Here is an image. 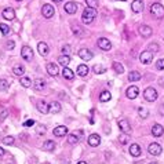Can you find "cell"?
Returning a JSON list of instances; mask_svg holds the SVG:
<instances>
[{
    "label": "cell",
    "mask_w": 164,
    "mask_h": 164,
    "mask_svg": "<svg viewBox=\"0 0 164 164\" xmlns=\"http://www.w3.org/2000/svg\"><path fill=\"white\" fill-rule=\"evenodd\" d=\"M119 130L123 132V134H128L130 131H131V125H130V123H128V120L127 119H121V120H119Z\"/></svg>",
    "instance_id": "5b68a950"
},
{
    "label": "cell",
    "mask_w": 164,
    "mask_h": 164,
    "mask_svg": "<svg viewBox=\"0 0 164 164\" xmlns=\"http://www.w3.org/2000/svg\"><path fill=\"white\" fill-rule=\"evenodd\" d=\"M37 50H39V54L42 57H46V55L50 53V48H48L47 43H44V42H40L39 44H37Z\"/></svg>",
    "instance_id": "5bb4252c"
},
{
    "label": "cell",
    "mask_w": 164,
    "mask_h": 164,
    "mask_svg": "<svg viewBox=\"0 0 164 164\" xmlns=\"http://www.w3.org/2000/svg\"><path fill=\"white\" fill-rule=\"evenodd\" d=\"M152 50L153 53H157L159 51V46H157V43H150L149 44V51Z\"/></svg>",
    "instance_id": "ee69618b"
},
{
    "label": "cell",
    "mask_w": 164,
    "mask_h": 164,
    "mask_svg": "<svg viewBox=\"0 0 164 164\" xmlns=\"http://www.w3.org/2000/svg\"><path fill=\"white\" fill-rule=\"evenodd\" d=\"M131 10L134 12L143 11V2H142V0H134V2L131 3Z\"/></svg>",
    "instance_id": "e0dca14e"
},
{
    "label": "cell",
    "mask_w": 164,
    "mask_h": 164,
    "mask_svg": "<svg viewBox=\"0 0 164 164\" xmlns=\"http://www.w3.org/2000/svg\"><path fill=\"white\" fill-rule=\"evenodd\" d=\"M36 131H37V134L39 135H43V134H46V127L44 125H37Z\"/></svg>",
    "instance_id": "7bdbcfd3"
},
{
    "label": "cell",
    "mask_w": 164,
    "mask_h": 164,
    "mask_svg": "<svg viewBox=\"0 0 164 164\" xmlns=\"http://www.w3.org/2000/svg\"><path fill=\"white\" fill-rule=\"evenodd\" d=\"M138 94H139V88H138L137 86L128 87L127 91H125V95H127V98H128V99H135L138 97Z\"/></svg>",
    "instance_id": "52a82bcc"
},
{
    "label": "cell",
    "mask_w": 164,
    "mask_h": 164,
    "mask_svg": "<svg viewBox=\"0 0 164 164\" xmlns=\"http://www.w3.org/2000/svg\"><path fill=\"white\" fill-rule=\"evenodd\" d=\"M42 12H43V17L44 18H51L54 15V7L51 4H44L42 9Z\"/></svg>",
    "instance_id": "8fae6325"
},
{
    "label": "cell",
    "mask_w": 164,
    "mask_h": 164,
    "mask_svg": "<svg viewBox=\"0 0 164 164\" xmlns=\"http://www.w3.org/2000/svg\"><path fill=\"white\" fill-rule=\"evenodd\" d=\"M33 87H35V90H37V91H42L46 87V81L43 80V79H36V80L33 81Z\"/></svg>",
    "instance_id": "d4e9b609"
},
{
    "label": "cell",
    "mask_w": 164,
    "mask_h": 164,
    "mask_svg": "<svg viewBox=\"0 0 164 164\" xmlns=\"http://www.w3.org/2000/svg\"><path fill=\"white\" fill-rule=\"evenodd\" d=\"M10 87V81L6 79H0V91H6Z\"/></svg>",
    "instance_id": "d6a6232c"
},
{
    "label": "cell",
    "mask_w": 164,
    "mask_h": 164,
    "mask_svg": "<svg viewBox=\"0 0 164 164\" xmlns=\"http://www.w3.org/2000/svg\"><path fill=\"white\" fill-rule=\"evenodd\" d=\"M101 143V137L98 134H91L88 137V145L90 146H98Z\"/></svg>",
    "instance_id": "2e32d148"
},
{
    "label": "cell",
    "mask_w": 164,
    "mask_h": 164,
    "mask_svg": "<svg viewBox=\"0 0 164 164\" xmlns=\"http://www.w3.org/2000/svg\"><path fill=\"white\" fill-rule=\"evenodd\" d=\"M54 3H60V2H62V0H53Z\"/></svg>",
    "instance_id": "816d5d0a"
},
{
    "label": "cell",
    "mask_w": 164,
    "mask_h": 164,
    "mask_svg": "<svg viewBox=\"0 0 164 164\" xmlns=\"http://www.w3.org/2000/svg\"><path fill=\"white\" fill-rule=\"evenodd\" d=\"M2 156H4V149L3 148H0V157H2Z\"/></svg>",
    "instance_id": "f907efd6"
},
{
    "label": "cell",
    "mask_w": 164,
    "mask_h": 164,
    "mask_svg": "<svg viewBox=\"0 0 164 164\" xmlns=\"http://www.w3.org/2000/svg\"><path fill=\"white\" fill-rule=\"evenodd\" d=\"M141 146L138 145V143H132L131 146H130V155L134 156V157H138V156H141Z\"/></svg>",
    "instance_id": "d6986e66"
},
{
    "label": "cell",
    "mask_w": 164,
    "mask_h": 164,
    "mask_svg": "<svg viewBox=\"0 0 164 164\" xmlns=\"http://www.w3.org/2000/svg\"><path fill=\"white\" fill-rule=\"evenodd\" d=\"M93 70L95 72L97 75H98V73H105V72H106V69H105L104 66L101 65V63H98V65H94L93 66Z\"/></svg>",
    "instance_id": "8d00e7d4"
},
{
    "label": "cell",
    "mask_w": 164,
    "mask_h": 164,
    "mask_svg": "<svg viewBox=\"0 0 164 164\" xmlns=\"http://www.w3.org/2000/svg\"><path fill=\"white\" fill-rule=\"evenodd\" d=\"M48 112L50 113H60L61 112V104L60 102H51L50 105H48Z\"/></svg>",
    "instance_id": "ffe728a7"
},
{
    "label": "cell",
    "mask_w": 164,
    "mask_h": 164,
    "mask_svg": "<svg viewBox=\"0 0 164 164\" xmlns=\"http://www.w3.org/2000/svg\"><path fill=\"white\" fill-rule=\"evenodd\" d=\"M80 134H81V131H79L77 134H76V132H72V134L68 137V143H70V145H76V143L79 142V139H80V138H79V135Z\"/></svg>",
    "instance_id": "603a6c76"
},
{
    "label": "cell",
    "mask_w": 164,
    "mask_h": 164,
    "mask_svg": "<svg viewBox=\"0 0 164 164\" xmlns=\"http://www.w3.org/2000/svg\"><path fill=\"white\" fill-rule=\"evenodd\" d=\"M43 149L47 150V152H51V150L55 149V143H54V141H46L44 143H43Z\"/></svg>",
    "instance_id": "83f0119b"
},
{
    "label": "cell",
    "mask_w": 164,
    "mask_h": 164,
    "mask_svg": "<svg viewBox=\"0 0 164 164\" xmlns=\"http://www.w3.org/2000/svg\"><path fill=\"white\" fill-rule=\"evenodd\" d=\"M2 15H3L6 19H10V21H11V19H14V18H15V11L11 9V7H7V9L3 10Z\"/></svg>",
    "instance_id": "ac0fdd59"
},
{
    "label": "cell",
    "mask_w": 164,
    "mask_h": 164,
    "mask_svg": "<svg viewBox=\"0 0 164 164\" xmlns=\"http://www.w3.org/2000/svg\"><path fill=\"white\" fill-rule=\"evenodd\" d=\"M97 17V12L94 9H91V7H86L83 11V14H81V21H83V24L88 25L91 24V22L94 21V18Z\"/></svg>",
    "instance_id": "6da1fadb"
},
{
    "label": "cell",
    "mask_w": 164,
    "mask_h": 164,
    "mask_svg": "<svg viewBox=\"0 0 164 164\" xmlns=\"http://www.w3.org/2000/svg\"><path fill=\"white\" fill-rule=\"evenodd\" d=\"M6 116H7V112H6V111H3V112H2V114H0V121L6 119Z\"/></svg>",
    "instance_id": "681fc988"
},
{
    "label": "cell",
    "mask_w": 164,
    "mask_h": 164,
    "mask_svg": "<svg viewBox=\"0 0 164 164\" xmlns=\"http://www.w3.org/2000/svg\"><path fill=\"white\" fill-rule=\"evenodd\" d=\"M150 14L155 18H163L164 17V7L160 3H153L150 6Z\"/></svg>",
    "instance_id": "7a4b0ae2"
},
{
    "label": "cell",
    "mask_w": 164,
    "mask_h": 164,
    "mask_svg": "<svg viewBox=\"0 0 164 164\" xmlns=\"http://www.w3.org/2000/svg\"><path fill=\"white\" fill-rule=\"evenodd\" d=\"M79 9V4L75 3V2H68V3L65 4V11L68 12V14H75L76 11H77Z\"/></svg>",
    "instance_id": "7c38bea8"
},
{
    "label": "cell",
    "mask_w": 164,
    "mask_h": 164,
    "mask_svg": "<svg viewBox=\"0 0 164 164\" xmlns=\"http://www.w3.org/2000/svg\"><path fill=\"white\" fill-rule=\"evenodd\" d=\"M98 47L101 48V50H104V51H109L112 48V44L108 39L101 37V39H98Z\"/></svg>",
    "instance_id": "9c48e42d"
},
{
    "label": "cell",
    "mask_w": 164,
    "mask_h": 164,
    "mask_svg": "<svg viewBox=\"0 0 164 164\" xmlns=\"http://www.w3.org/2000/svg\"><path fill=\"white\" fill-rule=\"evenodd\" d=\"M3 143L4 145H12V143H14V138L12 137H4L3 138Z\"/></svg>",
    "instance_id": "b9f144b4"
},
{
    "label": "cell",
    "mask_w": 164,
    "mask_h": 164,
    "mask_svg": "<svg viewBox=\"0 0 164 164\" xmlns=\"http://www.w3.org/2000/svg\"><path fill=\"white\" fill-rule=\"evenodd\" d=\"M69 62H70V57H69V55H61V57L58 58V63L62 65L63 68H66V66L69 65Z\"/></svg>",
    "instance_id": "4316f807"
},
{
    "label": "cell",
    "mask_w": 164,
    "mask_h": 164,
    "mask_svg": "<svg viewBox=\"0 0 164 164\" xmlns=\"http://www.w3.org/2000/svg\"><path fill=\"white\" fill-rule=\"evenodd\" d=\"M69 53H70V47H69L68 44L63 46V47H62V55H68Z\"/></svg>",
    "instance_id": "bcb514c9"
},
{
    "label": "cell",
    "mask_w": 164,
    "mask_h": 164,
    "mask_svg": "<svg viewBox=\"0 0 164 164\" xmlns=\"http://www.w3.org/2000/svg\"><path fill=\"white\" fill-rule=\"evenodd\" d=\"M119 141H120V143H121V145H125V143L128 142V137H127V134H121V135H120Z\"/></svg>",
    "instance_id": "60d3db41"
},
{
    "label": "cell",
    "mask_w": 164,
    "mask_h": 164,
    "mask_svg": "<svg viewBox=\"0 0 164 164\" xmlns=\"http://www.w3.org/2000/svg\"><path fill=\"white\" fill-rule=\"evenodd\" d=\"M12 72H14L15 76H22L25 73V68L22 65H15L14 68H12Z\"/></svg>",
    "instance_id": "4dcf8cb0"
},
{
    "label": "cell",
    "mask_w": 164,
    "mask_h": 164,
    "mask_svg": "<svg viewBox=\"0 0 164 164\" xmlns=\"http://www.w3.org/2000/svg\"><path fill=\"white\" fill-rule=\"evenodd\" d=\"M111 98H112V94L109 93V91H102L101 95H99V101H101V102L111 101Z\"/></svg>",
    "instance_id": "1f68e13d"
},
{
    "label": "cell",
    "mask_w": 164,
    "mask_h": 164,
    "mask_svg": "<svg viewBox=\"0 0 164 164\" xmlns=\"http://www.w3.org/2000/svg\"><path fill=\"white\" fill-rule=\"evenodd\" d=\"M77 164H87V163H86V161H79Z\"/></svg>",
    "instance_id": "f5cc1de1"
},
{
    "label": "cell",
    "mask_w": 164,
    "mask_h": 164,
    "mask_svg": "<svg viewBox=\"0 0 164 164\" xmlns=\"http://www.w3.org/2000/svg\"><path fill=\"white\" fill-rule=\"evenodd\" d=\"M6 46H7V48H9V50H12V48H14V46H15V43L12 42V40H9V42L6 43Z\"/></svg>",
    "instance_id": "c3c4849f"
},
{
    "label": "cell",
    "mask_w": 164,
    "mask_h": 164,
    "mask_svg": "<svg viewBox=\"0 0 164 164\" xmlns=\"http://www.w3.org/2000/svg\"><path fill=\"white\" fill-rule=\"evenodd\" d=\"M113 69L116 73H119V75H121L123 72H124V68H123V65L120 62H113Z\"/></svg>",
    "instance_id": "e575fe53"
},
{
    "label": "cell",
    "mask_w": 164,
    "mask_h": 164,
    "mask_svg": "<svg viewBox=\"0 0 164 164\" xmlns=\"http://www.w3.org/2000/svg\"><path fill=\"white\" fill-rule=\"evenodd\" d=\"M21 57L24 58L25 61H32L33 58V50L29 47V46H24L21 48Z\"/></svg>",
    "instance_id": "8992f818"
},
{
    "label": "cell",
    "mask_w": 164,
    "mask_h": 164,
    "mask_svg": "<svg viewBox=\"0 0 164 164\" xmlns=\"http://www.w3.org/2000/svg\"><path fill=\"white\" fill-rule=\"evenodd\" d=\"M0 32L3 33V35H7L10 32V26L6 24H0Z\"/></svg>",
    "instance_id": "f35d334b"
},
{
    "label": "cell",
    "mask_w": 164,
    "mask_h": 164,
    "mask_svg": "<svg viewBox=\"0 0 164 164\" xmlns=\"http://www.w3.org/2000/svg\"><path fill=\"white\" fill-rule=\"evenodd\" d=\"M139 33L143 37H149L152 35V28L148 26V25H142V26H139Z\"/></svg>",
    "instance_id": "7402d4cb"
},
{
    "label": "cell",
    "mask_w": 164,
    "mask_h": 164,
    "mask_svg": "<svg viewBox=\"0 0 164 164\" xmlns=\"http://www.w3.org/2000/svg\"><path fill=\"white\" fill-rule=\"evenodd\" d=\"M138 113H139V116L142 117V119H145V117L149 116V111H148L146 108H138Z\"/></svg>",
    "instance_id": "d590c367"
},
{
    "label": "cell",
    "mask_w": 164,
    "mask_h": 164,
    "mask_svg": "<svg viewBox=\"0 0 164 164\" xmlns=\"http://www.w3.org/2000/svg\"><path fill=\"white\" fill-rule=\"evenodd\" d=\"M53 132L55 137H65V135L68 134V127H65V125H58V127L54 128Z\"/></svg>",
    "instance_id": "4fadbf2b"
},
{
    "label": "cell",
    "mask_w": 164,
    "mask_h": 164,
    "mask_svg": "<svg viewBox=\"0 0 164 164\" xmlns=\"http://www.w3.org/2000/svg\"><path fill=\"white\" fill-rule=\"evenodd\" d=\"M87 7H91V9L95 10L98 7V0H86Z\"/></svg>",
    "instance_id": "74e56055"
},
{
    "label": "cell",
    "mask_w": 164,
    "mask_h": 164,
    "mask_svg": "<svg viewBox=\"0 0 164 164\" xmlns=\"http://www.w3.org/2000/svg\"><path fill=\"white\" fill-rule=\"evenodd\" d=\"M163 132H164V128H163V125H160V124H155L152 127V134H153V137H161L163 135Z\"/></svg>",
    "instance_id": "44dd1931"
},
{
    "label": "cell",
    "mask_w": 164,
    "mask_h": 164,
    "mask_svg": "<svg viewBox=\"0 0 164 164\" xmlns=\"http://www.w3.org/2000/svg\"><path fill=\"white\" fill-rule=\"evenodd\" d=\"M47 72H48V75L50 76H58V73H60V69H58V65L57 63H54V62H50L47 63Z\"/></svg>",
    "instance_id": "30bf717a"
},
{
    "label": "cell",
    "mask_w": 164,
    "mask_h": 164,
    "mask_svg": "<svg viewBox=\"0 0 164 164\" xmlns=\"http://www.w3.org/2000/svg\"><path fill=\"white\" fill-rule=\"evenodd\" d=\"M143 97H145L146 101L155 102L156 99H157L159 94H157V91H156V88H153V87H148V88H145V91H143Z\"/></svg>",
    "instance_id": "3957f363"
},
{
    "label": "cell",
    "mask_w": 164,
    "mask_h": 164,
    "mask_svg": "<svg viewBox=\"0 0 164 164\" xmlns=\"http://www.w3.org/2000/svg\"><path fill=\"white\" fill-rule=\"evenodd\" d=\"M141 73L139 72H137V70H134V72H130V75H128V80L130 81H138V80H141Z\"/></svg>",
    "instance_id": "f546056e"
},
{
    "label": "cell",
    "mask_w": 164,
    "mask_h": 164,
    "mask_svg": "<svg viewBox=\"0 0 164 164\" xmlns=\"http://www.w3.org/2000/svg\"><path fill=\"white\" fill-rule=\"evenodd\" d=\"M72 30H73V33H75V35H83V30L80 29V26H73L72 28Z\"/></svg>",
    "instance_id": "f6af8a7d"
},
{
    "label": "cell",
    "mask_w": 164,
    "mask_h": 164,
    "mask_svg": "<svg viewBox=\"0 0 164 164\" xmlns=\"http://www.w3.org/2000/svg\"><path fill=\"white\" fill-rule=\"evenodd\" d=\"M62 76H63V79L72 80V79L75 77V73H73V70H72V69H69L68 66H66V68L62 69Z\"/></svg>",
    "instance_id": "cb8c5ba5"
},
{
    "label": "cell",
    "mask_w": 164,
    "mask_h": 164,
    "mask_svg": "<svg viewBox=\"0 0 164 164\" xmlns=\"http://www.w3.org/2000/svg\"><path fill=\"white\" fill-rule=\"evenodd\" d=\"M148 150H149V153H150L152 156H159V155H161V152H163L161 146L159 145V143H156V142L150 143L149 148H148Z\"/></svg>",
    "instance_id": "ba28073f"
},
{
    "label": "cell",
    "mask_w": 164,
    "mask_h": 164,
    "mask_svg": "<svg viewBox=\"0 0 164 164\" xmlns=\"http://www.w3.org/2000/svg\"><path fill=\"white\" fill-rule=\"evenodd\" d=\"M119 2H125V0H119Z\"/></svg>",
    "instance_id": "11a10c76"
},
{
    "label": "cell",
    "mask_w": 164,
    "mask_h": 164,
    "mask_svg": "<svg viewBox=\"0 0 164 164\" xmlns=\"http://www.w3.org/2000/svg\"><path fill=\"white\" fill-rule=\"evenodd\" d=\"M156 68L160 69V70H163L164 69V58H160V60L156 61Z\"/></svg>",
    "instance_id": "ab89813d"
},
{
    "label": "cell",
    "mask_w": 164,
    "mask_h": 164,
    "mask_svg": "<svg viewBox=\"0 0 164 164\" xmlns=\"http://www.w3.org/2000/svg\"><path fill=\"white\" fill-rule=\"evenodd\" d=\"M79 57H80L83 61H90L91 58H93V53H91L90 50H87V48H81V50L79 51Z\"/></svg>",
    "instance_id": "9a60e30c"
},
{
    "label": "cell",
    "mask_w": 164,
    "mask_h": 164,
    "mask_svg": "<svg viewBox=\"0 0 164 164\" xmlns=\"http://www.w3.org/2000/svg\"><path fill=\"white\" fill-rule=\"evenodd\" d=\"M77 75L79 76H81V77H84V76H87V73H88V66L87 65H83V63H81V65H79L77 66Z\"/></svg>",
    "instance_id": "484cf974"
},
{
    "label": "cell",
    "mask_w": 164,
    "mask_h": 164,
    "mask_svg": "<svg viewBox=\"0 0 164 164\" xmlns=\"http://www.w3.org/2000/svg\"><path fill=\"white\" fill-rule=\"evenodd\" d=\"M149 164H159V163H156V161H155V163H149Z\"/></svg>",
    "instance_id": "db71d44e"
},
{
    "label": "cell",
    "mask_w": 164,
    "mask_h": 164,
    "mask_svg": "<svg viewBox=\"0 0 164 164\" xmlns=\"http://www.w3.org/2000/svg\"><path fill=\"white\" fill-rule=\"evenodd\" d=\"M68 164H70V163H68Z\"/></svg>",
    "instance_id": "6f0895ef"
},
{
    "label": "cell",
    "mask_w": 164,
    "mask_h": 164,
    "mask_svg": "<svg viewBox=\"0 0 164 164\" xmlns=\"http://www.w3.org/2000/svg\"><path fill=\"white\" fill-rule=\"evenodd\" d=\"M139 61L143 63V65H149V63L153 61V53L152 51H149V50L142 51L141 55H139Z\"/></svg>",
    "instance_id": "277c9868"
},
{
    "label": "cell",
    "mask_w": 164,
    "mask_h": 164,
    "mask_svg": "<svg viewBox=\"0 0 164 164\" xmlns=\"http://www.w3.org/2000/svg\"><path fill=\"white\" fill-rule=\"evenodd\" d=\"M32 80H30L29 77H21V86L25 87V88H29L30 86H32Z\"/></svg>",
    "instance_id": "836d02e7"
},
{
    "label": "cell",
    "mask_w": 164,
    "mask_h": 164,
    "mask_svg": "<svg viewBox=\"0 0 164 164\" xmlns=\"http://www.w3.org/2000/svg\"><path fill=\"white\" fill-rule=\"evenodd\" d=\"M37 111L42 112V113H47L48 112V105L44 101H39L37 102Z\"/></svg>",
    "instance_id": "f1b7e54d"
},
{
    "label": "cell",
    "mask_w": 164,
    "mask_h": 164,
    "mask_svg": "<svg viewBox=\"0 0 164 164\" xmlns=\"http://www.w3.org/2000/svg\"><path fill=\"white\" fill-rule=\"evenodd\" d=\"M17 2H21V0H17Z\"/></svg>",
    "instance_id": "9f6ffc18"
},
{
    "label": "cell",
    "mask_w": 164,
    "mask_h": 164,
    "mask_svg": "<svg viewBox=\"0 0 164 164\" xmlns=\"http://www.w3.org/2000/svg\"><path fill=\"white\" fill-rule=\"evenodd\" d=\"M32 125H35V120H26V121L24 123V127H32Z\"/></svg>",
    "instance_id": "7dc6e473"
}]
</instances>
